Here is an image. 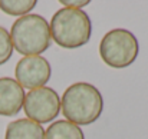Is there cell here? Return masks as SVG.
Segmentation results:
<instances>
[{"instance_id": "1", "label": "cell", "mask_w": 148, "mask_h": 139, "mask_svg": "<svg viewBox=\"0 0 148 139\" xmlns=\"http://www.w3.org/2000/svg\"><path fill=\"white\" fill-rule=\"evenodd\" d=\"M65 118L81 126L97 122L103 110V97L98 89L88 82H78L66 88L60 99Z\"/></svg>"}, {"instance_id": "2", "label": "cell", "mask_w": 148, "mask_h": 139, "mask_svg": "<svg viewBox=\"0 0 148 139\" xmlns=\"http://www.w3.org/2000/svg\"><path fill=\"white\" fill-rule=\"evenodd\" d=\"M49 29L55 43L65 49H78L86 45L92 35L91 19L82 9H59L52 16Z\"/></svg>"}, {"instance_id": "3", "label": "cell", "mask_w": 148, "mask_h": 139, "mask_svg": "<svg viewBox=\"0 0 148 139\" xmlns=\"http://www.w3.org/2000/svg\"><path fill=\"white\" fill-rule=\"evenodd\" d=\"M13 49L25 56H39L48 50L52 42L49 23L40 14L19 17L10 29Z\"/></svg>"}, {"instance_id": "4", "label": "cell", "mask_w": 148, "mask_h": 139, "mask_svg": "<svg viewBox=\"0 0 148 139\" xmlns=\"http://www.w3.org/2000/svg\"><path fill=\"white\" fill-rule=\"evenodd\" d=\"M138 39L127 29L109 30L99 43V56L105 65L115 69L128 67L138 57Z\"/></svg>"}, {"instance_id": "5", "label": "cell", "mask_w": 148, "mask_h": 139, "mask_svg": "<svg viewBox=\"0 0 148 139\" xmlns=\"http://www.w3.org/2000/svg\"><path fill=\"white\" fill-rule=\"evenodd\" d=\"M23 109L27 119L36 123H48L55 121L60 112V97L52 88L32 89L25 96Z\"/></svg>"}, {"instance_id": "6", "label": "cell", "mask_w": 148, "mask_h": 139, "mask_svg": "<svg viewBox=\"0 0 148 139\" xmlns=\"http://www.w3.org/2000/svg\"><path fill=\"white\" fill-rule=\"evenodd\" d=\"M16 82L25 89H38L45 86L52 76V67L43 56H25L14 69Z\"/></svg>"}, {"instance_id": "7", "label": "cell", "mask_w": 148, "mask_h": 139, "mask_svg": "<svg viewBox=\"0 0 148 139\" xmlns=\"http://www.w3.org/2000/svg\"><path fill=\"white\" fill-rule=\"evenodd\" d=\"M25 89L12 78H0V115L14 116L25 102Z\"/></svg>"}, {"instance_id": "8", "label": "cell", "mask_w": 148, "mask_h": 139, "mask_svg": "<svg viewBox=\"0 0 148 139\" xmlns=\"http://www.w3.org/2000/svg\"><path fill=\"white\" fill-rule=\"evenodd\" d=\"M4 139H45V131L42 125L27 118H20L7 125Z\"/></svg>"}, {"instance_id": "9", "label": "cell", "mask_w": 148, "mask_h": 139, "mask_svg": "<svg viewBox=\"0 0 148 139\" xmlns=\"http://www.w3.org/2000/svg\"><path fill=\"white\" fill-rule=\"evenodd\" d=\"M45 139H85L82 129L69 121H56L45 131Z\"/></svg>"}, {"instance_id": "10", "label": "cell", "mask_w": 148, "mask_h": 139, "mask_svg": "<svg viewBox=\"0 0 148 139\" xmlns=\"http://www.w3.org/2000/svg\"><path fill=\"white\" fill-rule=\"evenodd\" d=\"M36 0H0V10L10 16H26L36 6Z\"/></svg>"}, {"instance_id": "11", "label": "cell", "mask_w": 148, "mask_h": 139, "mask_svg": "<svg viewBox=\"0 0 148 139\" xmlns=\"http://www.w3.org/2000/svg\"><path fill=\"white\" fill-rule=\"evenodd\" d=\"M13 55V45L10 39V33L0 26V66L10 60Z\"/></svg>"}, {"instance_id": "12", "label": "cell", "mask_w": 148, "mask_h": 139, "mask_svg": "<svg viewBox=\"0 0 148 139\" xmlns=\"http://www.w3.org/2000/svg\"><path fill=\"white\" fill-rule=\"evenodd\" d=\"M60 4L65 6L66 9L81 10V7H85L86 4H89V0H78V1H76V0H73V1H71V0H62Z\"/></svg>"}]
</instances>
